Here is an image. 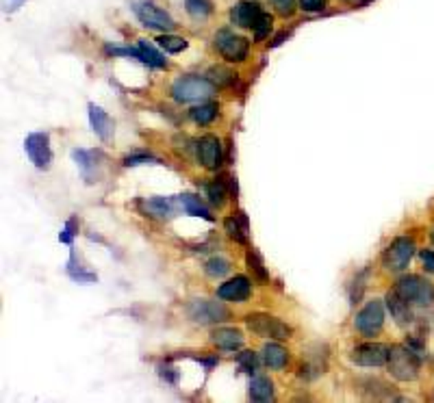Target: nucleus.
Instances as JSON below:
<instances>
[{"mask_svg":"<svg viewBox=\"0 0 434 403\" xmlns=\"http://www.w3.org/2000/svg\"><path fill=\"white\" fill-rule=\"evenodd\" d=\"M159 373H161V378L166 380V382H170V384H176L178 382V373L172 366H159Z\"/></svg>","mask_w":434,"mask_h":403,"instance_id":"4c0bfd02","label":"nucleus"},{"mask_svg":"<svg viewBox=\"0 0 434 403\" xmlns=\"http://www.w3.org/2000/svg\"><path fill=\"white\" fill-rule=\"evenodd\" d=\"M388 360V347L380 342H365L352 351V362L358 366H382Z\"/></svg>","mask_w":434,"mask_h":403,"instance_id":"f8f14e48","label":"nucleus"},{"mask_svg":"<svg viewBox=\"0 0 434 403\" xmlns=\"http://www.w3.org/2000/svg\"><path fill=\"white\" fill-rule=\"evenodd\" d=\"M272 3L278 9L280 16H291L295 11V0H272Z\"/></svg>","mask_w":434,"mask_h":403,"instance_id":"e433bc0d","label":"nucleus"},{"mask_svg":"<svg viewBox=\"0 0 434 403\" xmlns=\"http://www.w3.org/2000/svg\"><path fill=\"white\" fill-rule=\"evenodd\" d=\"M217 104L215 102H206V104H200V107H196V109H191V119L196 124H200V126H206V124H211L213 119L217 117Z\"/></svg>","mask_w":434,"mask_h":403,"instance_id":"393cba45","label":"nucleus"},{"mask_svg":"<svg viewBox=\"0 0 434 403\" xmlns=\"http://www.w3.org/2000/svg\"><path fill=\"white\" fill-rule=\"evenodd\" d=\"M386 308L388 312H391V317L395 319L397 325L402 327H406L413 323V310H411V302H406L404 297L393 289V291H388L386 293Z\"/></svg>","mask_w":434,"mask_h":403,"instance_id":"dca6fc26","label":"nucleus"},{"mask_svg":"<svg viewBox=\"0 0 434 403\" xmlns=\"http://www.w3.org/2000/svg\"><path fill=\"white\" fill-rule=\"evenodd\" d=\"M263 360L269 369L278 371L289 362V351L282 345H278V342H267V345L263 347Z\"/></svg>","mask_w":434,"mask_h":403,"instance_id":"aec40b11","label":"nucleus"},{"mask_svg":"<svg viewBox=\"0 0 434 403\" xmlns=\"http://www.w3.org/2000/svg\"><path fill=\"white\" fill-rule=\"evenodd\" d=\"M72 158L77 163V167L81 169L85 183H98L102 178V152L98 150H72Z\"/></svg>","mask_w":434,"mask_h":403,"instance_id":"9b49d317","label":"nucleus"},{"mask_svg":"<svg viewBox=\"0 0 434 403\" xmlns=\"http://www.w3.org/2000/svg\"><path fill=\"white\" fill-rule=\"evenodd\" d=\"M206 76H208V81H211L215 87H226V85H230L235 81V74L230 70H226V68H221V65L211 68Z\"/></svg>","mask_w":434,"mask_h":403,"instance_id":"c756f323","label":"nucleus"},{"mask_svg":"<svg viewBox=\"0 0 434 403\" xmlns=\"http://www.w3.org/2000/svg\"><path fill=\"white\" fill-rule=\"evenodd\" d=\"M157 43H159V48H163V50L170 52V54L183 52V50L187 48V39H183V37H176V35H170V33L161 35V37L157 39Z\"/></svg>","mask_w":434,"mask_h":403,"instance_id":"cd10ccee","label":"nucleus"},{"mask_svg":"<svg viewBox=\"0 0 434 403\" xmlns=\"http://www.w3.org/2000/svg\"><path fill=\"white\" fill-rule=\"evenodd\" d=\"M146 213H150L152 217H170L172 215V202L166 198H150L144 202Z\"/></svg>","mask_w":434,"mask_h":403,"instance_id":"bb28decb","label":"nucleus"},{"mask_svg":"<svg viewBox=\"0 0 434 403\" xmlns=\"http://www.w3.org/2000/svg\"><path fill=\"white\" fill-rule=\"evenodd\" d=\"M137 48L144 54V63L150 65V68H168V61L163 59V54L152 46V43H148V39H139Z\"/></svg>","mask_w":434,"mask_h":403,"instance_id":"5701e85b","label":"nucleus"},{"mask_svg":"<svg viewBox=\"0 0 434 403\" xmlns=\"http://www.w3.org/2000/svg\"><path fill=\"white\" fill-rule=\"evenodd\" d=\"M224 228H226L228 236L233 241L246 245L248 243V217L246 213H237L235 217H228L224 221Z\"/></svg>","mask_w":434,"mask_h":403,"instance_id":"6ab92c4d","label":"nucleus"},{"mask_svg":"<svg viewBox=\"0 0 434 403\" xmlns=\"http://www.w3.org/2000/svg\"><path fill=\"white\" fill-rule=\"evenodd\" d=\"M415 256V243L408 236H400L388 245L382 254V265L388 271H404L408 267L411 258Z\"/></svg>","mask_w":434,"mask_h":403,"instance_id":"423d86ee","label":"nucleus"},{"mask_svg":"<svg viewBox=\"0 0 434 403\" xmlns=\"http://www.w3.org/2000/svg\"><path fill=\"white\" fill-rule=\"evenodd\" d=\"M395 291L406 302L417 306H432L434 304V285L422 276H402L395 285Z\"/></svg>","mask_w":434,"mask_h":403,"instance_id":"f03ea898","label":"nucleus"},{"mask_svg":"<svg viewBox=\"0 0 434 403\" xmlns=\"http://www.w3.org/2000/svg\"><path fill=\"white\" fill-rule=\"evenodd\" d=\"M144 163H152V165H157L159 158H155L150 154H130V156L124 158L126 167H137V165H144Z\"/></svg>","mask_w":434,"mask_h":403,"instance_id":"f704fd0d","label":"nucleus"},{"mask_svg":"<svg viewBox=\"0 0 434 403\" xmlns=\"http://www.w3.org/2000/svg\"><path fill=\"white\" fill-rule=\"evenodd\" d=\"M187 315L191 321L208 325V323H221L230 317V312L226 310V306H221L219 302H211V300H193L187 306Z\"/></svg>","mask_w":434,"mask_h":403,"instance_id":"6e6552de","label":"nucleus"},{"mask_svg":"<svg viewBox=\"0 0 434 403\" xmlns=\"http://www.w3.org/2000/svg\"><path fill=\"white\" fill-rule=\"evenodd\" d=\"M246 325H248V330H252L254 334L263 336V338L287 340L293 334V330L287 323H282L280 319H276L272 315H248Z\"/></svg>","mask_w":434,"mask_h":403,"instance_id":"39448f33","label":"nucleus"},{"mask_svg":"<svg viewBox=\"0 0 434 403\" xmlns=\"http://www.w3.org/2000/svg\"><path fill=\"white\" fill-rule=\"evenodd\" d=\"M185 7H187V13L191 18L196 20H204L213 13V3L211 0H185Z\"/></svg>","mask_w":434,"mask_h":403,"instance_id":"a878e982","label":"nucleus"},{"mask_svg":"<svg viewBox=\"0 0 434 403\" xmlns=\"http://www.w3.org/2000/svg\"><path fill=\"white\" fill-rule=\"evenodd\" d=\"M382 325H384V306L380 300H371L354 319V327L367 338L376 336L382 330Z\"/></svg>","mask_w":434,"mask_h":403,"instance_id":"1a4fd4ad","label":"nucleus"},{"mask_svg":"<svg viewBox=\"0 0 434 403\" xmlns=\"http://www.w3.org/2000/svg\"><path fill=\"white\" fill-rule=\"evenodd\" d=\"M198 158L206 169H219L224 163L221 154V143L213 134H206L198 141Z\"/></svg>","mask_w":434,"mask_h":403,"instance_id":"ddd939ff","label":"nucleus"},{"mask_svg":"<svg viewBox=\"0 0 434 403\" xmlns=\"http://www.w3.org/2000/svg\"><path fill=\"white\" fill-rule=\"evenodd\" d=\"M215 48L219 54L230 63H241L246 61L248 50H250V41L241 35H235L230 31H219L215 35Z\"/></svg>","mask_w":434,"mask_h":403,"instance_id":"0eeeda50","label":"nucleus"},{"mask_svg":"<svg viewBox=\"0 0 434 403\" xmlns=\"http://www.w3.org/2000/svg\"><path fill=\"white\" fill-rule=\"evenodd\" d=\"M24 150L26 156L31 158V163L37 169H48L52 152H50V137L48 132H31L24 141Z\"/></svg>","mask_w":434,"mask_h":403,"instance_id":"9d476101","label":"nucleus"},{"mask_svg":"<svg viewBox=\"0 0 434 403\" xmlns=\"http://www.w3.org/2000/svg\"><path fill=\"white\" fill-rule=\"evenodd\" d=\"M388 371L400 382H413L419 375V358L413 349L406 347H391L388 349Z\"/></svg>","mask_w":434,"mask_h":403,"instance_id":"7ed1b4c3","label":"nucleus"},{"mask_svg":"<svg viewBox=\"0 0 434 403\" xmlns=\"http://www.w3.org/2000/svg\"><path fill=\"white\" fill-rule=\"evenodd\" d=\"M432 243H434V232H432Z\"/></svg>","mask_w":434,"mask_h":403,"instance_id":"ea45409f","label":"nucleus"},{"mask_svg":"<svg viewBox=\"0 0 434 403\" xmlns=\"http://www.w3.org/2000/svg\"><path fill=\"white\" fill-rule=\"evenodd\" d=\"M87 111H89V124H92L94 132L98 134L102 141H109L113 137V119L109 117V113L102 111L98 104H94V102L89 104Z\"/></svg>","mask_w":434,"mask_h":403,"instance_id":"f3484780","label":"nucleus"},{"mask_svg":"<svg viewBox=\"0 0 434 403\" xmlns=\"http://www.w3.org/2000/svg\"><path fill=\"white\" fill-rule=\"evenodd\" d=\"M419 256H422V260H424V265H426V269L430 273H434V251H430V249H422V254H419Z\"/></svg>","mask_w":434,"mask_h":403,"instance_id":"58836bf2","label":"nucleus"},{"mask_svg":"<svg viewBox=\"0 0 434 403\" xmlns=\"http://www.w3.org/2000/svg\"><path fill=\"white\" fill-rule=\"evenodd\" d=\"M215 85L202 76H181L172 85V98L176 102H198L211 98Z\"/></svg>","mask_w":434,"mask_h":403,"instance_id":"f257e3e1","label":"nucleus"},{"mask_svg":"<svg viewBox=\"0 0 434 403\" xmlns=\"http://www.w3.org/2000/svg\"><path fill=\"white\" fill-rule=\"evenodd\" d=\"M178 202H181V206H183V211H185V213H189V215H193V217H202V219H206V221H213V215L208 213L206 208L202 206L200 198L191 196V193H183V196H178Z\"/></svg>","mask_w":434,"mask_h":403,"instance_id":"4be33fe9","label":"nucleus"},{"mask_svg":"<svg viewBox=\"0 0 434 403\" xmlns=\"http://www.w3.org/2000/svg\"><path fill=\"white\" fill-rule=\"evenodd\" d=\"M211 342L224 351H237L244 345V334L239 330H233V327H217L211 334Z\"/></svg>","mask_w":434,"mask_h":403,"instance_id":"a211bd4d","label":"nucleus"},{"mask_svg":"<svg viewBox=\"0 0 434 403\" xmlns=\"http://www.w3.org/2000/svg\"><path fill=\"white\" fill-rule=\"evenodd\" d=\"M261 16H263V9L257 0H241V3H237L230 11L233 24L241 28H254V24L259 22Z\"/></svg>","mask_w":434,"mask_h":403,"instance_id":"4468645a","label":"nucleus"},{"mask_svg":"<svg viewBox=\"0 0 434 403\" xmlns=\"http://www.w3.org/2000/svg\"><path fill=\"white\" fill-rule=\"evenodd\" d=\"M206 198L208 202H211L213 206H224V202H226V185H224L221 180H213V183H208L206 187Z\"/></svg>","mask_w":434,"mask_h":403,"instance_id":"c85d7f7f","label":"nucleus"},{"mask_svg":"<svg viewBox=\"0 0 434 403\" xmlns=\"http://www.w3.org/2000/svg\"><path fill=\"white\" fill-rule=\"evenodd\" d=\"M246 265H248V269L252 271V276L257 278L259 282H267L269 280V276H267V269H265V262H263V258H261V254L257 251V249H248L246 251Z\"/></svg>","mask_w":434,"mask_h":403,"instance_id":"b1692460","label":"nucleus"},{"mask_svg":"<svg viewBox=\"0 0 434 403\" xmlns=\"http://www.w3.org/2000/svg\"><path fill=\"white\" fill-rule=\"evenodd\" d=\"M269 28H272V16H267V13H263V16L259 18V22L254 24V39L257 41H263L269 33Z\"/></svg>","mask_w":434,"mask_h":403,"instance_id":"473e14b6","label":"nucleus"},{"mask_svg":"<svg viewBox=\"0 0 434 403\" xmlns=\"http://www.w3.org/2000/svg\"><path fill=\"white\" fill-rule=\"evenodd\" d=\"M77 232H79V221H77V217H70L66 221V226L61 228V232H59V241L66 243V245H72L74 234H77Z\"/></svg>","mask_w":434,"mask_h":403,"instance_id":"2f4dec72","label":"nucleus"},{"mask_svg":"<svg viewBox=\"0 0 434 403\" xmlns=\"http://www.w3.org/2000/svg\"><path fill=\"white\" fill-rule=\"evenodd\" d=\"M300 3V9L306 13H319L326 9V0H297Z\"/></svg>","mask_w":434,"mask_h":403,"instance_id":"c9c22d12","label":"nucleus"},{"mask_svg":"<svg viewBox=\"0 0 434 403\" xmlns=\"http://www.w3.org/2000/svg\"><path fill=\"white\" fill-rule=\"evenodd\" d=\"M250 399L252 401H272L274 399V384L267 378H254L250 382Z\"/></svg>","mask_w":434,"mask_h":403,"instance_id":"412c9836","label":"nucleus"},{"mask_svg":"<svg viewBox=\"0 0 434 403\" xmlns=\"http://www.w3.org/2000/svg\"><path fill=\"white\" fill-rule=\"evenodd\" d=\"M132 11H135V16L139 18V22L144 26L155 28V31L168 33V31H172V28L176 26L170 13L159 9L155 3H150V0H132Z\"/></svg>","mask_w":434,"mask_h":403,"instance_id":"20e7f679","label":"nucleus"},{"mask_svg":"<svg viewBox=\"0 0 434 403\" xmlns=\"http://www.w3.org/2000/svg\"><path fill=\"white\" fill-rule=\"evenodd\" d=\"M250 280L246 276H235L217 289V297L228 302H246L250 297Z\"/></svg>","mask_w":434,"mask_h":403,"instance_id":"2eb2a0df","label":"nucleus"},{"mask_svg":"<svg viewBox=\"0 0 434 403\" xmlns=\"http://www.w3.org/2000/svg\"><path fill=\"white\" fill-rule=\"evenodd\" d=\"M204 271H206V276H211V278H224L230 271V262L224 260V258H211L204 265Z\"/></svg>","mask_w":434,"mask_h":403,"instance_id":"7c9ffc66","label":"nucleus"},{"mask_svg":"<svg viewBox=\"0 0 434 403\" xmlns=\"http://www.w3.org/2000/svg\"><path fill=\"white\" fill-rule=\"evenodd\" d=\"M237 362L239 366H241L246 373H252L254 369H257L259 360H257V353H252V351H244V353H239L237 355Z\"/></svg>","mask_w":434,"mask_h":403,"instance_id":"72a5a7b5","label":"nucleus"}]
</instances>
